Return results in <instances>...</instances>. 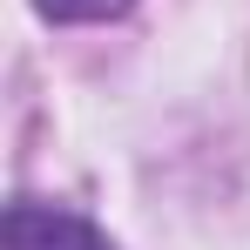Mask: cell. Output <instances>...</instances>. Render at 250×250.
<instances>
[{
    "mask_svg": "<svg viewBox=\"0 0 250 250\" xmlns=\"http://www.w3.org/2000/svg\"><path fill=\"white\" fill-rule=\"evenodd\" d=\"M7 250H115L88 216L75 209H54V203H34V196H21V203L7 209Z\"/></svg>",
    "mask_w": 250,
    "mask_h": 250,
    "instance_id": "cell-1",
    "label": "cell"
},
{
    "mask_svg": "<svg viewBox=\"0 0 250 250\" xmlns=\"http://www.w3.org/2000/svg\"><path fill=\"white\" fill-rule=\"evenodd\" d=\"M47 21H108V14H128L135 0H34Z\"/></svg>",
    "mask_w": 250,
    "mask_h": 250,
    "instance_id": "cell-2",
    "label": "cell"
}]
</instances>
